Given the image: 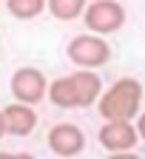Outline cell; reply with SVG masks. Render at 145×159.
<instances>
[{
  "label": "cell",
  "instance_id": "obj_1",
  "mask_svg": "<svg viewBox=\"0 0 145 159\" xmlns=\"http://www.w3.org/2000/svg\"><path fill=\"white\" fill-rule=\"evenodd\" d=\"M142 105V83L134 77H119L117 83L102 91L97 99V111L102 119H137Z\"/></svg>",
  "mask_w": 145,
  "mask_h": 159
},
{
  "label": "cell",
  "instance_id": "obj_2",
  "mask_svg": "<svg viewBox=\"0 0 145 159\" xmlns=\"http://www.w3.org/2000/svg\"><path fill=\"white\" fill-rule=\"evenodd\" d=\"M66 54H68V60L74 66L97 71V68H102L111 60V46L105 43L102 34H91L88 31V34H77L66 46Z\"/></svg>",
  "mask_w": 145,
  "mask_h": 159
},
{
  "label": "cell",
  "instance_id": "obj_3",
  "mask_svg": "<svg viewBox=\"0 0 145 159\" xmlns=\"http://www.w3.org/2000/svg\"><path fill=\"white\" fill-rule=\"evenodd\" d=\"M82 23L91 34H114L125 26V9L117 0H94L82 11Z\"/></svg>",
  "mask_w": 145,
  "mask_h": 159
},
{
  "label": "cell",
  "instance_id": "obj_4",
  "mask_svg": "<svg viewBox=\"0 0 145 159\" xmlns=\"http://www.w3.org/2000/svg\"><path fill=\"white\" fill-rule=\"evenodd\" d=\"M12 94L17 102H26V105H37L40 99L49 94V80L46 74L34 68V66H23L12 74Z\"/></svg>",
  "mask_w": 145,
  "mask_h": 159
},
{
  "label": "cell",
  "instance_id": "obj_5",
  "mask_svg": "<svg viewBox=\"0 0 145 159\" xmlns=\"http://www.w3.org/2000/svg\"><path fill=\"white\" fill-rule=\"evenodd\" d=\"M46 142H49L54 156L71 159V156H80L82 151H86V134H82V128L74 125V122H57L49 131Z\"/></svg>",
  "mask_w": 145,
  "mask_h": 159
},
{
  "label": "cell",
  "instance_id": "obj_6",
  "mask_svg": "<svg viewBox=\"0 0 145 159\" xmlns=\"http://www.w3.org/2000/svg\"><path fill=\"white\" fill-rule=\"evenodd\" d=\"M97 139L105 151L117 153V151H131L139 142V134H137V125H131L128 119H105Z\"/></svg>",
  "mask_w": 145,
  "mask_h": 159
},
{
  "label": "cell",
  "instance_id": "obj_7",
  "mask_svg": "<svg viewBox=\"0 0 145 159\" xmlns=\"http://www.w3.org/2000/svg\"><path fill=\"white\" fill-rule=\"evenodd\" d=\"M3 122H6V134L12 136H29L37 128V111L26 102H14L3 108Z\"/></svg>",
  "mask_w": 145,
  "mask_h": 159
},
{
  "label": "cell",
  "instance_id": "obj_8",
  "mask_svg": "<svg viewBox=\"0 0 145 159\" xmlns=\"http://www.w3.org/2000/svg\"><path fill=\"white\" fill-rule=\"evenodd\" d=\"M71 77H74V85H77V94H80V108L94 105L97 99H100V94H102V80L97 77V71L80 68V71L71 74Z\"/></svg>",
  "mask_w": 145,
  "mask_h": 159
},
{
  "label": "cell",
  "instance_id": "obj_9",
  "mask_svg": "<svg viewBox=\"0 0 145 159\" xmlns=\"http://www.w3.org/2000/svg\"><path fill=\"white\" fill-rule=\"evenodd\" d=\"M57 108H80V94L74 85V77H57L49 83V94H46Z\"/></svg>",
  "mask_w": 145,
  "mask_h": 159
},
{
  "label": "cell",
  "instance_id": "obj_10",
  "mask_svg": "<svg viewBox=\"0 0 145 159\" xmlns=\"http://www.w3.org/2000/svg\"><path fill=\"white\" fill-rule=\"evenodd\" d=\"M86 0H46V9L51 11V17L63 20V23H68V20H77L82 11H86Z\"/></svg>",
  "mask_w": 145,
  "mask_h": 159
},
{
  "label": "cell",
  "instance_id": "obj_11",
  "mask_svg": "<svg viewBox=\"0 0 145 159\" xmlns=\"http://www.w3.org/2000/svg\"><path fill=\"white\" fill-rule=\"evenodd\" d=\"M6 6H9L12 17H17V20H34L43 14L46 0H6Z\"/></svg>",
  "mask_w": 145,
  "mask_h": 159
},
{
  "label": "cell",
  "instance_id": "obj_12",
  "mask_svg": "<svg viewBox=\"0 0 145 159\" xmlns=\"http://www.w3.org/2000/svg\"><path fill=\"white\" fill-rule=\"evenodd\" d=\"M108 159H142V156H137L134 151H117V153H108Z\"/></svg>",
  "mask_w": 145,
  "mask_h": 159
},
{
  "label": "cell",
  "instance_id": "obj_13",
  "mask_svg": "<svg viewBox=\"0 0 145 159\" xmlns=\"http://www.w3.org/2000/svg\"><path fill=\"white\" fill-rule=\"evenodd\" d=\"M137 134H139V139H145V111L137 114Z\"/></svg>",
  "mask_w": 145,
  "mask_h": 159
},
{
  "label": "cell",
  "instance_id": "obj_14",
  "mask_svg": "<svg viewBox=\"0 0 145 159\" xmlns=\"http://www.w3.org/2000/svg\"><path fill=\"white\" fill-rule=\"evenodd\" d=\"M0 159H34L31 153H6V151H0Z\"/></svg>",
  "mask_w": 145,
  "mask_h": 159
},
{
  "label": "cell",
  "instance_id": "obj_15",
  "mask_svg": "<svg viewBox=\"0 0 145 159\" xmlns=\"http://www.w3.org/2000/svg\"><path fill=\"white\" fill-rule=\"evenodd\" d=\"M6 136V122H3V111H0V139Z\"/></svg>",
  "mask_w": 145,
  "mask_h": 159
}]
</instances>
